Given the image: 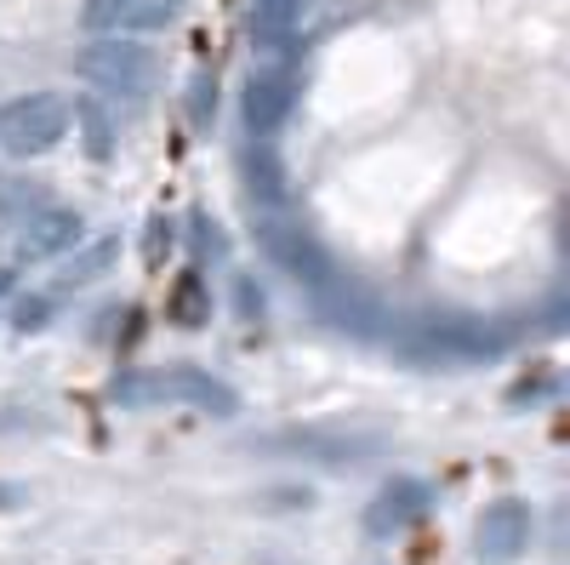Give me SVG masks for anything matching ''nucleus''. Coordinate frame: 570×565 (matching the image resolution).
<instances>
[{
    "mask_svg": "<svg viewBox=\"0 0 570 565\" xmlns=\"http://www.w3.org/2000/svg\"><path fill=\"white\" fill-rule=\"evenodd\" d=\"M35 206H40V188H35V183H23V177H0V228H7V223H23Z\"/></svg>",
    "mask_w": 570,
    "mask_h": 565,
    "instance_id": "ddd939ff",
    "label": "nucleus"
},
{
    "mask_svg": "<svg viewBox=\"0 0 570 565\" xmlns=\"http://www.w3.org/2000/svg\"><path fill=\"white\" fill-rule=\"evenodd\" d=\"M115 406H155V400H188L200 411H217V417H234L240 400L223 377L200 371V366H137V371H120L115 377Z\"/></svg>",
    "mask_w": 570,
    "mask_h": 565,
    "instance_id": "f257e3e1",
    "label": "nucleus"
},
{
    "mask_svg": "<svg viewBox=\"0 0 570 565\" xmlns=\"http://www.w3.org/2000/svg\"><path fill=\"white\" fill-rule=\"evenodd\" d=\"M166 314H171L177 325H206V320H212V292H206V280H200V274H183Z\"/></svg>",
    "mask_w": 570,
    "mask_h": 565,
    "instance_id": "f8f14e48",
    "label": "nucleus"
},
{
    "mask_svg": "<svg viewBox=\"0 0 570 565\" xmlns=\"http://www.w3.org/2000/svg\"><path fill=\"white\" fill-rule=\"evenodd\" d=\"M252 223H257V241H263V252L292 274V280H303L308 292H320L331 274H337V263L325 257V246L314 241V234L297 223V217H285V212H274V206H257L252 212Z\"/></svg>",
    "mask_w": 570,
    "mask_h": 565,
    "instance_id": "7ed1b4c3",
    "label": "nucleus"
},
{
    "mask_svg": "<svg viewBox=\"0 0 570 565\" xmlns=\"http://www.w3.org/2000/svg\"><path fill=\"white\" fill-rule=\"evenodd\" d=\"M166 252H171V223L149 217V228H142V263H166Z\"/></svg>",
    "mask_w": 570,
    "mask_h": 565,
    "instance_id": "4468645a",
    "label": "nucleus"
},
{
    "mask_svg": "<svg viewBox=\"0 0 570 565\" xmlns=\"http://www.w3.org/2000/svg\"><path fill=\"white\" fill-rule=\"evenodd\" d=\"M75 126V109L58 91H29V98H12L0 109V149L12 160H29V155H46L52 144H63Z\"/></svg>",
    "mask_w": 570,
    "mask_h": 565,
    "instance_id": "f03ea898",
    "label": "nucleus"
},
{
    "mask_svg": "<svg viewBox=\"0 0 570 565\" xmlns=\"http://www.w3.org/2000/svg\"><path fill=\"white\" fill-rule=\"evenodd\" d=\"M292 104H297V80L285 69H257L246 80V126L252 137H268L292 120Z\"/></svg>",
    "mask_w": 570,
    "mask_h": 565,
    "instance_id": "1a4fd4ad",
    "label": "nucleus"
},
{
    "mask_svg": "<svg viewBox=\"0 0 570 565\" xmlns=\"http://www.w3.org/2000/svg\"><path fill=\"white\" fill-rule=\"evenodd\" d=\"M80 69H86L91 86L115 91V98H142V91L155 86V58L142 52L137 40H120V35H109V40L91 46V52L80 58Z\"/></svg>",
    "mask_w": 570,
    "mask_h": 565,
    "instance_id": "39448f33",
    "label": "nucleus"
},
{
    "mask_svg": "<svg viewBox=\"0 0 570 565\" xmlns=\"http://www.w3.org/2000/svg\"><path fill=\"white\" fill-rule=\"evenodd\" d=\"M12 286V269H0V292H7Z\"/></svg>",
    "mask_w": 570,
    "mask_h": 565,
    "instance_id": "a211bd4d",
    "label": "nucleus"
},
{
    "mask_svg": "<svg viewBox=\"0 0 570 565\" xmlns=\"http://www.w3.org/2000/svg\"><path fill=\"white\" fill-rule=\"evenodd\" d=\"M411 349H428L440 360H491L497 332L468 314H422V320H411Z\"/></svg>",
    "mask_w": 570,
    "mask_h": 565,
    "instance_id": "423d86ee",
    "label": "nucleus"
},
{
    "mask_svg": "<svg viewBox=\"0 0 570 565\" xmlns=\"http://www.w3.org/2000/svg\"><path fill=\"white\" fill-rule=\"evenodd\" d=\"M183 0H91L86 29L98 35H131V29H166Z\"/></svg>",
    "mask_w": 570,
    "mask_h": 565,
    "instance_id": "9d476101",
    "label": "nucleus"
},
{
    "mask_svg": "<svg viewBox=\"0 0 570 565\" xmlns=\"http://www.w3.org/2000/svg\"><path fill=\"white\" fill-rule=\"evenodd\" d=\"M531 537H537L531 503L497 497V503H485V514H480V532H473V559H480V565H513L519 554L531 548Z\"/></svg>",
    "mask_w": 570,
    "mask_h": 565,
    "instance_id": "20e7f679",
    "label": "nucleus"
},
{
    "mask_svg": "<svg viewBox=\"0 0 570 565\" xmlns=\"http://www.w3.org/2000/svg\"><path fill=\"white\" fill-rule=\"evenodd\" d=\"M434 503H440V491L428 486V480H389L383 491L365 503L360 526H365V537H394V532L422 526L428 514H434Z\"/></svg>",
    "mask_w": 570,
    "mask_h": 565,
    "instance_id": "0eeeda50",
    "label": "nucleus"
},
{
    "mask_svg": "<svg viewBox=\"0 0 570 565\" xmlns=\"http://www.w3.org/2000/svg\"><path fill=\"white\" fill-rule=\"evenodd\" d=\"M46 314H52V298H18V332H29V325H46Z\"/></svg>",
    "mask_w": 570,
    "mask_h": 565,
    "instance_id": "dca6fc26",
    "label": "nucleus"
},
{
    "mask_svg": "<svg viewBox=\"0 0 570 565\" xmlns=\"http://www.w3.org/2000/svg\"><path fill=\"white\" fill-rule=\"evenodd\" d=\"M12 503H18V491H12V486H0V508H12Z\"/></svg>",
    "mask_w": 570,
    "mask_h": 565,
    "instance_id": "f3484780",
    "label": "nucleus"
},
{
    "mask_svg": "<svg viewBox=\"0 0 570 565\" xmlns=\"http://www.w3.org/2000/svg\"><path fill=\"white\" fill-rule=\"evenodd\" d=\"M80 120H86V137H91V155H109V115L98 104H86Z\"/></svg>",
    "mask_w": 570,
    "mask_h": 565,
    "instance_id": "2eb2a0df",
    "label": "nucleus"
},
{
    "mask_svg": "<svg viewBox=\"0 0 570 565\" xmlns=\"http://www.w3.org/2000/svg\"><path fill=\"white\" fill-rule=\"evenodd\" d=\"M80 234H86L80 212H69V206H46V201H40V206L18 223V257H23V263L69 257V252L80 246Z\"/></svg>",
    "mask_w": 570,
    "mask_h": 565,
    "instance_id": "6e6552de",
    "label": "nucleus"
},
{
    "mask_svg": "<svg viewBox=\"0 0 570 565\" xmlns=\"http://www.w3.org/2000/svg\"><path fill=\"white\" fill-rule=\"evenodd\" d=\"M115 257H120V241H115V234L91 241L86 252H75V257L58 269V292H80V286H91V280H104V274L115 269Z\"/></svg>",
    "mask_w": 570,
    "mask_h": 565,
    "instance_id": "9b49d317",
    "label": "nucleus"
}]
</instances>
